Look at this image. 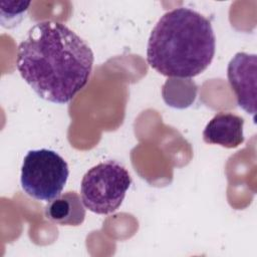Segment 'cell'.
<instances>
[{"instance_id":"obj_1","label":"cell","mask_w":257,"mask_h":257,"mask_svg":"<svg viewBox=\"0 0 257 257\" xmlns=\"http://www.w3.org/2000/svg\"><path fill=\"white\" fill-rule=\"evenodd\" d=\"M89 45L65 24H34L18 45L16 68L21 77L45 100L63 104L87 83L93 65Z\"/></svg>"},{"instance_id":"obj_2","label":"cell","mask_w":257,"mask_h":257,"mask_svg":"<svg viewBox=\"0 0 257 257\" xmlns=\"http://www.w3.org/2000/svg\"><path fill=\"white\" fill-rule=\"evenodd\" d=\"M215 50L216 36L209 19L179 7L166 12L153 28L147 61L165 76L191 78L207 69Z\"/></svg>"},{"instance_id":"obj_3","label":"cell","mask_w":257,"mask_h":257,"mask_svg":"<svg viewBox=\"0 0 257 257\" xmlns=\"http://www.w3.org/2000/svg\"><path fill=\"white\" fill-rule=\"evenodd\" d=\"M132 184L127 170L115 161H106L89 169L80 184L81 200L86 209L107 215L116 211Z\"/></svg>"},{"instance_id":"obj_4","label":"cell","mask_w":257,"mask_h":257,"mask_svg":"<svg viewBox=\"0 0 257 257\" xmlns=\"http://www.w3.org/2000/svg\"><path fill=\"white\" fill-rule=\"evenodd\" d=\"M68 175L67 163L56 152L31 150L23 159L20 183L29 197L50 202L61 195Z\"/></svg>"},{"instance_id":"obj_5","label":"cell","mask_w":257,"mask_h":257,"mask_svg":"<svg viewBox=\"0 0 257 257\" xmlns=\"http://www.w3.org/2000/svg\"><path fill=\"white\" fill-rule=\"evenodd\" d=\"M256 72L257 56L238 52L230 60L227 68L228 81L233 89L238 105L255 118L256 114Z\"/></svg>"},{"instance_id":"obj_6","label":"cell","mask_w":257,"mask_h":257,"mask_svg":"<svg viewBox=\"0 0 257 257\" xmlns=\"http://www.w3.org/2000/svg\"><path fill=\"white\" fill-rule=\"evenodd\" d=\"M243 117L231 112H219L207 123L203 140L207 144L234 149L244 142Z\"/></svg>"},{"instance_id":"obj_7","label":"cell","mask_w":257,"mask_h":257,"mask_svg":"<svg viewBox=\"0 0 257 257\" xmlns=\"http://www.w3.org/2000/svg\"><path fill=\"white\" fill-rule=\"evenodd\" d=\"M44 214L46 219L61 226H78L85 217V209L75 192H67L48 202Z\"/></svg>"},{"instance_id":"obj_8","label":"cell","mask_w":257,"mask_h":257,"mask_svg":"<svg viewBox=\"0 0 257 257\" xmlns=\"http://www.w3.org/2000/svg\"><path fill=\"white\" fill-rule=\"evenodd\" d=\"M31 2L25 1H1V22L4 27L11 28L17 25L28 10Z\"/></svg>"}]
</instances>
